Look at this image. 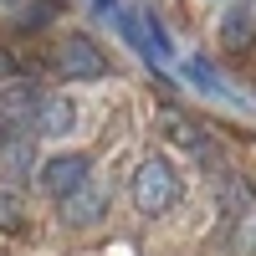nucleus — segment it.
Returning a JSON list of instances; mask_svg holds the SVG:
<instances>
[{"mask_svg":"<svg viewBox=\"0 0 256 256\" xmlns=\"http://www.w3.org/2000/svg\"><path fill=\"white\" fill-rule=\"evenodd\" d=\"M0 6H16V0H0Z\"/></svg>","mask_w":256,"mask_h":256,"instance_id":"15","label":"nucleus"},{"mask_svg":"<svg viewBox=\"0 0 256 256\" xmlns=\"http://www.w3.org/2000/svg\"><path fill=\"white\" fill-rule=\"evenodd\" d=\"M102 210H108V195H102L98 184H82L77 195L62 200V220H67V226H92Z\"/></svg>","mask_w":256,"mask_h":256,"instance_id":"6","label":"nucleus"},{"mask_svg":"<svg viewBox=\"0 0 256 256\" xmlns=\"http://www.w3.org/2000/svg\"><path fill=\"white\" fill-rule=\"evenodd\" d=\"M0 148H6V128H0Z\"/></svg>","mask_w":256,"mask_h":256,"instance_id":"14","label":"nucleus"},{"mask_svg":"<svg viewBox=\"0 0 256 256\" xmlns=\"http://www.w3.org/2000/svg\"><path fill=\"white\" fill-rule=\"evenodd\" d=\"M56 6H62V0H36V6L20 16V31H41L46 20H56Z\"/></svg>","mask_w":256,"mask_h":256,"instance_id":"11","label":"nucleus"},{"mask_svg":"<svg viewBox=\"0 0 256 256\" xmlns=\"http://www.w3.org/2000/svg\"><path fill=\"white\" fill-rule=\"evenodd\" d=\"M184 77L195 82V88H205V92H220V77L210 72V62H200V56H195V62H184Z\"/></svg>","mask_w":256,"mask_h":256,"instance_id":"12","label":"nucleus"},{"mask_svg":"<svg viewBox=\"0 0 256 256\" xmlns=\"http://www.w3.org/2000/svg\"><path fill=\"white\" fill-rule=\"evenodd\" d=\"M26 230V205L16 190H0V236H20Z\"/></svg>","mask_w":256,"mask_h":256,"instance_id":"9","label":"nucleus"},{"mask_svg":"<svg viewBox=\"0 0 256 256\" xmlns=\"http://www.w3.org/2000/svg\"><path fill=\"white\" fill-rule=\"evenodd\" d=\"M56 72H62V77H72V82H98V77H108V56L98 52V41H92V36L72 31V36L56 46Z\"/></svg>","mask_w":256,"mask_h":256,"instance_id":"2","label":"nucleus"},{"mask_svg":"<svg viewBox=\"0 0 256 256\" xmlns=\"http://www.w3.org/2000/svg\"><path fill=\"white\" fill-rule=\"evenodd\" d=\"M88 174H92V159L88 154H52L46 164H41L36 180H41V190H46L52 200H67V195H77L82 184H92Z\"/></svg>","mask_w":256,"mask_h":256,"instance_id":"3","label":"nucleus"},{"mask_svg":"<svg viewBox=\"0 0 256 256\" xmlns=\"http://www.w3.org/2000/svg\"><path fill=\"white\" fill-rule=\"evenodd\" d=\"M159 123H164V134L174 138L180 148H200V128L190 123L184 113H174V108H164V113H159Z\"/></svg>","mask_w":256,"mask_h":256,"instance_id":"8","label":"nucleus"},{"mask_svg":"<svg viewBox=\"0 0 256 256\" xmlns=\"http://www.w3.org/2000/svg\"><path fill=\"white\" fill-rule=\"evenodd\" d=\"M144 46H148V62H169V56H174V41H169L164 20L154 10H144Z\"/></svg>","mask_w":256,"mask_h":256,"instance_id":"7","label":"nucleus"},{"mask_svg":"<svg viewBox=\"0 0 256 256\" xmlns=\"http://www.w3.org/2000/svg\"><path fill=\"white\" fill-rule=\"evenodd\" d=\"M0 159H6V169H10V174H26V164H31V138H26V134L6 138V148H0Z\"/></svg>","mask_w":256,"mask_h":256,"instance_id":"10","label":"nucleus"},{"mask_svg":"<svg viewBox=\"0 0 256 256\" xmlns=\"http://www.w3.org/2000/svg\"><path fill=\"white\" fill-rule=\"evenodd\" d=\"M36 128H41V138H67L77 128V98L72 92H52L36 108Z\"/></svg>","mask_w":256,"mask_h":256,"instance_id":"5","label":"nucleus"},{"mask_svg":"<svg viewBox=\"0 0 256 256\" xmlns=\"http://www.w3.org/2000/svg\"><path fill=\"white\" fill-rule=\"evenodd\" d=\"M246 251L256 256V220H251V230H246Z\"/></svg>","mask_w":256,"mask_h":256,"instance_id":"13","label":"nucleus"},{"mask_svg":"<svg viewBox=\"0 0 256 256\" xmlns=\"http://www.w3.org/2000/svg\"><path fill=\"white\" fill-rule=\"evenodd\" d=\"M128 200H134L138 216H164V210H174V200H180V174H174V164L159 159V154L138 159L134 180H128Z\"/></svg>","mask_w":256,"mask_h":256,"instance_id":"1","label":"nucleus"},{"mask_svg":"<svg viewBox=\"0 0 256 256\" xmlns=\"http://www.w3.org/2000/svg\"><path fill=\"white\" fill-rule=\"evenodd\" d=\"M256 41V0H230L220 16V46L226 52H246Z\"/></svg>","mask_w":256,"mask_h":256,"instance_id":"4","label":"nucleus"}]
</instances>
